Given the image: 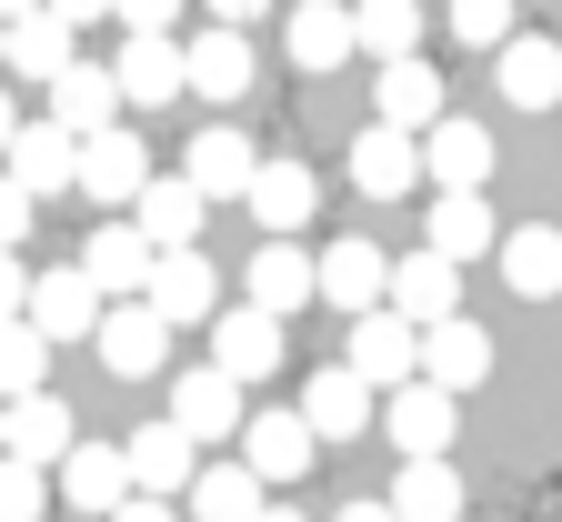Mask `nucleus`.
Here are the masks:
<instances>
[{
  "label": "nucleus",
  "instance_id": "nucleus-21",
  "mask_svg": "<svg viewBox=\"0 0 562 522\" xmlns=\"http://www.w3.org/2000/svg\"><path fill=\"white\" fill-rule=\"evenodd\" d=\"M251 31H222V21H211L201 41H181V91H201V101H241L251 91Z\"/></svg>",
  "mask_w": 562,
  "mask_h": 522
},
{
  "label": "nucleus",
  "instance_id": "nucleus-50",
  "mask_svg": "<svg viewBox=\"0 0 562 522\" xmlns=\"http://www.w3.org/2000/svg\"><path fill=\"white\" fill-rule=\"evenodd\" d=\"M552 121H562V101H552Z\"/></svg>",
  "mask_w": 562,
  "mask_h": 522
},
{
  "label": "nucleus",
  "instance_id": "nucleus-45",
  "mask_svg": "<svg viewBox=\"0 0 562 522\" xmlns=\"http://www.w3.org/2000/svg\"><path fill=\"white\" fill-rule=\"evenodd\" d=\"M261 11H271V0H211V21H222V31H251Z\"/></svg>",
  "mask_w": 562,
  "mask_h": 522
},
{
  "label": "nucleus",
  "instance_id": "nucleus-37",
  "mask_svg": "<svg viewBox=\"0 0 562 522\" xmlns=\"http://www.w3.org/2000/svg\"><path fill=\"white\" fill-rule=\"evenodd\" d=\"M41 371H50V342H41L31 322H0V402L41 392Z\"/></svg>",
  "mask_w": 562,
  "mask_h": 522
},
{
  "label": "nucleus",
  "instance_id": "nucleus-5",
  "mask_svg": "<svg viewBox=\"0 0 562 522\" xmlns=\"http://www.w3.org/2000/svg\"><path fill=\"white\" fill-rule=\"evenodd\" d=\"M281 362H292V322H271L251 302L211 312V371H232V382H271Z\"/></svg>",
  "mask_w": 562,
  "mask_h": 522
},
{
  "label": "nucleus",
  "instance_id": "nucleus-19",
  "mask_svg": "<svg viewBox=\"0 0 562 522\" xmlns=\"http://www.w3.org/2000/svg\"><path fill=\"white\" fill-rule=\"evenodd\" d=\"M50 492L70 502V512H121L131 502V473H121V442H70V453L50 463Z\"/></svg>",
  "mask_w": 562,
  "mask_h": 522
},
{
  "label": "nucleus",
  "instance_id": "nucleus-2",
  "mask_svg": "<svg viewBox=\"0 0 562 522\" xmlns=\"http://www.w3.org/2000/svg\"><path fill=\"white\" fill-rule=\"evenodd\" d=\"M232 442H241V473H251L261 492H292V482L322 463V442H312V422H302V412H241V432H232Z\"/></svg>",
  "mask_w": 562,
  "mask_h": 522
},
{
  "label": "nucleus",
  "instance_id": "nucleus-11",
  "mask_svg": "<svg viewBox=\"0 0 562 522\" xmlns=\"http://www.w3.org/2000/svg\"><path fill=\"white\" fill-rule=\"evenodd\" d=\"M121 473H131V492L181 502V482L201 473V442H191L181 422H140V432H121Z\"/></svg>",
  "mask_w": 562,
  "mask_h": 522
},
{
  "label": "nucleus",
  "instance_id": "nucleus-41",
  "mask_svg": "<svg viewBox=\"0 0 562 522\" xmlns=\"http://www.w3.org/2000/svg\"><path fill=\"white\" fill-rule=\"evenodd\" d=\"M31 211H41V201H31L11 171H0V252H21V242H31Z\"/></svg>",
  "mask_w": 562,
  "mask_h": 522
},
{
  "label": "nucleus",
  "instance_id": "nucleus-16",
  "mask_svg": "<svg viewBox=\"0 0 562 522\" xmlns=\"http://www.w3.org/2000/svg\"><path fill=\"white\" fill-rule=\"evenodd\" d=\"M121 221H131L151 252H191V242H201V221H211V201H201L181 171H151V181H140V201H131Z\"/></svg>",
  "mask_w": 562,
  "mask_h": 522
},
{
  "label": "nucleus",
  "instance_id": "nucleus-33",
  "mask_svg": "<svg viewBox=\"0 0 562 522\" xmlns=\"http://www.w3.org/2000/svg\"><path fill=\"white\" fill-rule=\"evenodd\" d=\"M70 41H81V31H60L50 11H21V21H0V70H11V81H50V70L81 60Z\"/></svg>",
  "mask_w": 562,
  "mask_h": 522
},
{
  "label": "nucleus",
  "instance_id": "nucleus-48",
  "mask_svg": "<svg viewBox=\"0 0 562 522\" xmlns=\"http://www.w3.org/2000/svg\"><path fill=\"white\" fill-rule=\"evenodd\" d=\"M251 522H312V512H292V502H261V512H251Z\"/></svg>",
  "mask_w": 562,
  "mask_h": 522
},
{
  "label": "nucleus",
  "instance_id": "nucleus-23",
  "mask_svg": "<svg viewBox=\"0 0 562 522\" xmlns=\"http://www.w3.org/2000/svg\"><path fill=\"white\" fill-rule=\"evenodd\" d=\"M251 162H261V152H251V131H241V121H201V131H191V162H181V181H191L201 201H241Z\"/></svg>",
  "mask_w": 562,
  "mask_h": 522
},
{
  "label": "nucleus",
  "instance_id": "nucleus-13",
  "mask_svg": "<svg viewBox=\"0 0 562 522\" xmlns=\"http://www.w3.org/2000/svg\"><path fill=\"white\" fill-rule=\"evenodd\" d=\"M382 312H402L412 332L452 322V312H462V262H442V252H412V262H392V281H382Z\"/></svg>",
  "mask_w": 562,
  "mask_h": 522
},
{
  "label": "nucleus",
  "instance_id": "nucleus-40",
  "mask_svg": "<svg viewBox=\"0 0 562 522\" xmlns=\"http://www.w3.org/2000/svg\"><path fill=\"white\" fill-rule=\"evenodd\" d=\"M181 11H191V0H111L121 31H181Z\"/></svg>",
  "mask_w": 562,
  "mask_h": 522
},
{
  "label": "nucleus",
  "instance_id": "nucleus-3",
  "mask_svg": "<svg viewBox=\"0 0 562 522\" xmlns=\"http://www.w3.org/2000/svg\"><path fill=\"white\" fill-rule=\"evenodd\" d=\"M91 352H101V371H111V382H151V371L171 362V322H161L151 302H101Z\"/></svg>",
  "mask_w": 562,
  "mask_h": 522
},
{
  "label": "nucleus",
  "instance_id": "nucleus-30",
  "mask_svg": "<svg viewBox=\"0 0 562 522\" xmlns=\"http://www.w3.org/2000/svg\"><path fill=\"white\" fill-rule=\"evenodd\" d=\"M412 352H422V332H412L402 312H362V322H351L341 371H362L372 392H392V382H412Z\"/></svg>",
  "mask_w": 562,
  "mask_h": 522
},
{
  "label": "nucleus",
  "instance_id": "nucleus-17",
  "mask_svg": "<svg viewBox=\"0 0 562 522\" xmlns=\"http://www.w3.org/2000/svg\"><path fill=\"white\" fill-rule=\"evenodd\" d=\"M21 322H31L41 342H91V322H101V291L81 281V262L31 271V302H21Z\"/></svg>",
  "mask_w": 562,
  "mask_h": 522
},
{
  "label": "nucleus",
  "instance_id": "nucleus-15",
  "mask_svg": "<svg viewBox=\"0 0 562 522\" xmlns=\"http://www.w3.org/2000/svg\"><path fill=\"white\" fill-rule=\"evenodd\" d=\"M412 152H422V181H432V191H482V181H492V131L462 121V111H442Z\"/></svg>",
  "mask_w": 562,
  "mask_h": 522
},
{
  "label": "nucleus",
  "instance_id": "nucleus-10",
  "mask_svg": "<svg viewBox=\"0 0 562 522\" xmlns=\"http://www.w3.org/2000/svg\"><path fill=\"white\" fill-rule=\"evenodd\" d=\"M382 281H392V262L362 242V232H341L331 252H312V302H331V312H382Z\"/></svg>",
  "mask_w": 562,
  "mask_h": 522
},
{
  "label": "nucleus",
  "instance_id": "nucleus-14",
  "mask_svg": "<svg viewBox=\"0 0 562 522\" xmlns=\"http://www.w3.org/2000/svg\"><path fill=\"white\" fill-rule=\"evenodd\" d=\"M70 442H81V422H70V402L41 382V392H21V402H0V453H11V463H60L70 453Z\"/></svg>",
  "mask_w": 562,
  "mask_h": 522
},
{
  "label": "nucleus",
  "instance_id": "nucleus-7",
  "mask_svg": "<svg viewBox=\"0 0 562 522\" xmlns=\"http://www.w3.org/2000/svg\"><path fill=\"white\" fill-rule=\"evenodd\" d=\"M140 302H151L171 332H191V322L222 312V271H211V252H201V242H191V252H151V281H140Z\"/></svg>",
  "mask_w": 562,
  "mask_h": 522
},
{
  "label": "nucleus",
  "instance_id": "nucleus-44",
  "mask_svg": "<svg viewBox=\"0 0 562 522\" xmlns=\"http://www.w3.org/2000/svg\"><path fill=\"white\" fill-rule=\"evenodd\" d=\"M101 522H181V512H171V502H151V492H131V502H121V512H101Z\"/></svg>",
  "mask_w": 562,
  "mask_h": 522
},
{
  "label": "nucleus",
  "instance_id": "nucleus-36",
  "mask_svg": "<svg viewBox=\"0 0 562 522\" xmlns=\"http://www.w3.org/2000/svg\"><path fill=\"white\" fill-rule=\"evenodd\" d=\"M351 51L412 60V51H422V0H351Z\"/></svg>",
  "mask_w": 562,
  "mask_h": 522
},
{
  "label": "nucleus",
  "instance_id": "nucleus-20",
  "mask_svg": "<svg viewBox=\"0 0 562 522\" xmlns=\"http://www.w3.org/2000/svg\"><path fill=\"white\" fill-rule=\"evenodd\" d=\"M81 281L101 291V302H140V281H151V242L131 232V221H91V242H81Z\"/></svg>",
  "mask_w": 562,
  "mask_h": 522
},
{
  "label": "nucleus",
  "instance_id": "nucleus-18",
  "mask_svg": "<svg viewBox=\"0 0 562 522\" xmlns=\"http://www.w3.org/2000/svg\"><path fill=\"white\" fill-rule=\"evenodd\" d=\"M161 422H181L191 442H232L241 432V382L211 371V362H191V371H171V412Z\"/></svg>",
  "mask_w": 562,
  "mask_h": 522
},
{
  "label": "nucleus",
  "instance_id": "nucleus-1",
  "mask_svg": "<svg viewBox=\"0 0 562 522\" xmlns=\"http://www.w3.org/2000/svg\"><path fill=\"white\" fill-rule=\"evenodd\" d=\"M372 422H382V442H392L402 463H442V453H452V432H462V402H452V392H432V382L412 371V382H392V392H382V412H372Z\"/></svg>",
  "mask_w": 562,
  "mask_h": 522
},
{
  "label": "nucleus",
  "instance_id": "nucleus-29",
  "mask_svg": "<svg viewBox=\"0 0 562 522\" xmlns=\"http://www.w3.org/2000/svg\"><path fill=\"white\" fill-rule=\"evenodd\" d=\"M241 302H251V312H271V322L312 312V252H302V242H261V252H251V271H241Z\"/></svg>",
  "mask_w": 562,
  "mask_h": 522
},
{
  "label": "nucleus",
  "instance_id": "nucleus-35",
  "mask_svg": "<svg viewBox=\"0 0 562 522\" xmlns=\"http://www.w3.org/2000/svg\"><path fill=\"white\" fill-rule=\"evenodd\" d=\"M181 502H191V522H251V512H261L271 492H261V482H251L241 463H201V473L181 482Z\"/></svg>",
  "mask_w": 562,
  "mask_h": 522
},
{
  "label": "nucleus",
  "instance_id": "nucleus-26",
  "mask_svg": "<svg viewBox=\"0 0 562 522\" xmlns=\"http://www.w3.org/2000/svg\"><path fill=\"white\" fill-rule=\"evenodd\" d=\"M281 51H292V70H341L351 60V0H292L281 11Z\"/></svg>",
  "mask_w": 562,
  "mask_h": 522
},
{
  "label": "nucleus",
  "instance_id": "nucleus-51",
  "mask_svg": "<svg viewBox=\"0 0 562 522\" xmlns=\"http://www.w3.org/2000/svg\"><path fill=\"white\" fill-rule=\"evenodd\" d=\"M552 41H562V31H552Z\"/></svg>",
  "mask_w": 562,
  "mask_h": 522
},
{
  "label": "nucleus",
  "instance_id": "nucleus-32",
  "mask_svg": "<svg viewBox=\"0 0 562 522\" xmlns=\"http://www.w3.org/2000/svg\"><path fill=\"white\" fill-rule=\"evenodd\" d=\"M442 111H452V101H442V70L422 60V51H412V60H382V101H372V121H392V131L422 141Z\"/></svg>",
  "mask_w": 562,
  "mask_h": 522
},
{
  "label": "nucleus",
  "instance_id": "nucleus-22",
  "mask_svg": "<svg viewBox=\"0 0 562 522\" xmlns=\"http://www.w3.org/2000/svg\"><path fill=\"white\" fill-rule=\"evenodd\" d=\"M50 111L41 121H60L70 141H91V131H111L121 121V91H111V60H70V70H50Z\"/></svg>",
  "mask_w": 562,
  "mask_h": 522
},
{
  "label": "nucleus",
  "instance_id": "nucleus-28",
  "mask_svg": "<svg viewBox=\"0 0 562 522\" xmlns=\"http://www.w3.org/2000/svg\"><path fill=\"white\" fill-rule=\"evenodd\" d=\"M492 242H503V221H492L482 191H442V201H422V252H442V262H482Z\"/></svg>",
  "mask_w": 562,
  "mask_h": 522
},
{
  "label": "nucleus",
  "instance_id": "nucleus-43",
  "mask_svg": "<svg viewBox=\"0 0 562 522\" xmlns=\"http://www.w3.org/2000/svg\"><path fill=\"white\" fill-rule=\"evenodd\" d=\"M41 11H50L60 31H91V21H111V0H41Z\"/></svg>",
  "mask_w": 562,
  "mask_h": 522
},
{
  "label": "nucleus",
  "instance_id": "nucleus-31",
  "mask_svg": "<svg viewBox=\"0 0 562 522\" xmlns=\"http://www.w3.org/2000/svg\"><path fill=\"white\" fill-rule=\"evenodd\" d=\"M492 262H503L513 302H562V232H552V221H522V232H503V242H492Z\"/></svg>",
  "mask_w": 562,
  "mask_h": 522
},
{
  "label": "nucleus",
  "instance_id": "nucleus-46",
  "mask_svg": "<svg viewBox=\"0 0 562 522\" xmlns=\"http://www.w3.org/2000/svg\"><path fill=\"white\" fill-rule=\"evenodd\" d=\"M331 522H392V502H362V492H351V502H341Z\"/></svg>",
  "mask_w": 562,
  "mask_h": 522
},
{
  "label": "nucleus",
  "instance_id": "nucleus-38",
  "mask_svg": "<svg viewBox=\"0 0 562 522\" xmlns=\"http://www.w3.org/2000/svg\"><path fill=\"white\" fill-rule=\"evenodd\" d=\"M41 512H50V473L0 453V522H41Z\"/></svg>",
  "mask_w": 562,
  "mask_h": 522
},
{
  "label": "nucleus",
  "instance_id": "nucleus-25",
  "mask_svg": "<svg viewBox=\"0 0 562 522\" xmlns=\"http://www.w3.org/2000/svg\"><path fill=\"white\" fill-rule=\"evenodd\" d=\"M351 181H362L372 201H412V191H422V152H412V131L362 121V131H351Z\"/></svg>",
  "mask_w": 562,
  "mask_h": 522
},
{
  "label": "nucleus",
  "instance_id": "nucleus-27",
  "mask_svg": "<svg viewBox=\"0 0 562 522\" xmlns=\"http://www.w3.org/2000/svg\"><path fill=\"white\" fill-rule=\"evenodd\" d=\"M492 81H503V101H513V111H552V101H562V41L513 31L503 51H492Z\"/></svg>",
  "mask_w": 562,
  "mask_h": 522
},
{
  "label": "nucleus",
  "instance_id": "nucleus-12",
  "mask_svg": "<svg viewBox=\"0 0 562 522\" xmlns=\"http://www.w3.org/2000/svg\"><path fill=\"white\" fill-rule=\"evenodd\" d=\"M241 211L261 221V242H292L302 221L322 211V181H312V162H251V181H241Z\"/></svg>",
  "mask_w": 562,
  "mask_h": 522
},
{
  "label": "nucleus",
  "instance_id": "nucleus-8",
  "mask_svg": "<svg viewBox=\"0 0 562 522\" xmlns=\"http://www.w3.org/2000/svg\"><path fill=\"white\" fill-rule=\"evenodd\" d=\"M302 422H312V442L331 453V442H362L372 432V412H382V392L362 382V371H341V362H322L312 382H302V402H292Z\"/></svg>",
  "mask_w": 562,
  "mask_h": 522
},
{
  "label": "nucleus",
  "instance_id": "nucleus-4",
  "mask_svg": "<svg viewBox=\"0 0 562 522\" xmlns=\"http://www.w3.org/2000/svg\"><path fill=\"white\" fill-rule=\"evenodd\" d=\"M140 181H151V152H140V131H131V121L91 131V141H81V162H70V191L101 201V211H131Z\"/></svg>",
  "mask_w": 562,
  "mask_h": 522
},
{
  "label": "nucleus",
  "instance_id": "nucleus-49",
  "mask_svg": "<svg viewBox=\"0 0 562 522\" xmlns=\"http://www.w3.org/2000/svg\"><path fill=\"white\" fill-rule=\"evenodd\" d=\"M21 11H41V0H0V21H21Z\"/></svg>",
  "mask_w": 562,
  "mask_h": 522
},
{
  "label": "nucleus",
  "instance_id": "nucleus-34",
  "mask_svg": "<svg viewBox=\"0 0 562 522\" xmlns=\"http://www.w3.org/2000/svg\"><path fill=\"white\" fill-rule=\"evenodd\" d=\"M462 473H452V453L442 463H402V482H392V522H462Z\"/></svg>",
  "mask_w": 562,
  "mask_h": 522
},
{
  "label": "nucleus",
  "instance_id": "nucleus-9",
  "mask_svg": "<svg viewBox=\"0 0 562 522\" xmlns=\"http://www.w3.org/2000/svg\"><path fill=\"white\" fill-rule=\"evenodd\" d=\"M412 371H422V382H432V392H482L492 382V332L472 322V312H452V322H432V332H422V352H412Z\"/></svg>",
  "mask_w": 562,
  "mask_h": 522
},
{
  "label": "nucleus",
  "instance_id": "nucleus-39",
  "mask_svg": "<svg viewBox=\"0 0 562 522\" xmlns=\"http://www.w3.org/2000/svg\"><path fill=\"white\" fill-rule=\"evenodd\" d=\"M452 41L503 51V41H513V0H452Z\"/></svg>",
  "mask_w": 562,
  "mask_h": 522
},
{
  "label": "nucleus",
  "instance_id": "nucleus-42",
  "mask_svg": "<svg viewBox=\"0 0 562 522\" xmlns=\"http://www.w3.org/2000/svg\"><path fill=\"white\" fill-rule=\"evenodd\" d=\"M21 302H31V262L0 252V322H21Z\"/></svg>",
  "mask_w": 562,
  "mask_h": 522
},
{
  "label": "nucleus",
  "instance_id": "nucleus-47",
  "mask_svg": "<svg viewBox=\"0 0 562 522\" xmlns=\"http://www.w3.org/2000/svg\"><path fill=\"white\" fill-rule=\"evenodd\" d=\"M11 131H21V101H11V81H0V152H11Z\"/></svg>",
  "mask_w": 562,
  "mask_h": 522
},
{
  "label": "nucleus",
  "instance_id": "nucleus-6",
  "mask_svg": "<svg viewBox=\"0 0 562 522\" xmlns=\"http://www.w3.org/2000/svg\"><path fill=\"white\" fill-rule=\"evenodd\" d=\"M111 91H121V111H171L181 101V41L171 31H121Z\"/></svg>",
  "mask_w": 562,
  "mask_h": 522
},
{
  "label": "nucleus",
  "instance_id": "nucleus-24",
  "mask_svg": "<svg viewBox=\"0 0 562 522\" xmlns=\"http://www.w3.org/2000/svg\"><path fill=\"white\" fill-rule=\"evenodd\" d=\"M70 162H81V141H70L60 121H21L11 152H0V171H11L31 201H60V191H70Z\"/></svg>",
  "mask_w": 562,
  "mask_h": 522
}]
</instances>
